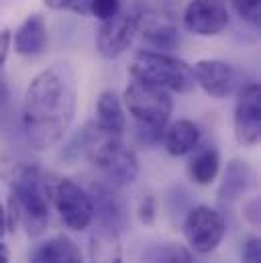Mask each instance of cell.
Listing matches in <instances>:
<instances>
[{
  "mask_svg": "<svg viewBox=\"0 0 261 263\" xmlns=\"http://www.w3.org/2000/svg\"><path fill=\"white\" fill-rule=\"evenodd\" d=\"M123 6V0H90V14L100 23L115 16Z\"/></svg>",
  "mask_w": 261,
  "mask_h": 263,
  "instance_id": "obj_25",
  "label": "cell"
},
{
  "mask_svg": "<svg viewBox=\"0 0 261 263\" xmlns=\"http://www.w3.org/2000/svg\"><path fill=\"white\" fill-rule=\"evenodd\" d=\"M78 108V80L67 62H55L41 69L23 98L21 123L29 145L37 151L62 143Z\"/></svg>",
  "mask_w": 261,
  "mask_h": 263,
  "instance_id": "obj_1",
  "label": "cell"
},
{
  "mask_svg": "<svg viewBox=\"0 0 261 263\" xmlns=\"http://www.w3.org/2000/svg\"><path fill=\"white\" fill-rule=\"evenodd\" d=\"M137 214H139V220L143 224H153L157 218V200L153 196H145L139 204Z\"/></svg>",
  "mask_w": 261,
  "mask_h": 263,
  "instance_id": "obj_27",
  "label": "cell"
},
{
  "mask_svg": "<svg viewBox=\"0 0 261 263\" xmlns=\"http://www.w3.org/2000/svg\"><path fill=\"white\" fill-rule=\"evenodd\" d=\"M123 104L139 127H149L157 131H165L174 112V98L167 90L139 80H133L125 88Z\"/></svg>",
  "mask_w": 261,
  "mask_h": 263,
  "instance_id": "obj_6",
  "label": "cell"
},
{
  "mask_svg": "<svg viewBox=\"0 0 261 263\" xmlns=\"http://www.w3.org/2000/svg\"><path fill=\"white\" fill-rule=\"evenodd\" d=\"M10 45H12V35L8 29H2L0 31V71H2V66L8 58V51H10Z\"/></svg>",
  "mask_w": 261,
  "mask_h": 263,
  "instance_id": "obj_30",
  "label": "cell"
},
{
  "mask_svg": "<svg viewBox=\"0 0 261 263\" xmlns=\"http://www.w3.org/2000/svg\"><path fill=\"white\" fill-rule=\"evenodd\" d=\"M102 133L104 131L96 125V121L86 123L82 129H78V131L67 139V143H65L64 149H62V159L67 161V163H73L80 157H88L90 149L96 145V141L100 139Z\"/></svg>",
  "mask_w": 261,
  "mask_h": 263,
  "instance_id": "obj_21",
  "label": "cell"
},
{
  "mask_svg": "<svg viewBox=\"0 0 261 263\" xmlns=\"http://www.w3.org/2000/svg\"><path fill=\"white\" fill-rule=\"evenodd\" d=\"M88 255L90 263H123L121 233L96 222L88 241Z\"/></svg>",
  "mask_w": 261,
  "mask_h": 263,
  "instance_id": "obj_17",
  "label": "cell"
},
{
  "mask_svg": "<svg viewBox=\"0 0 261 263\" xmlns=\"http://www.w3.org/2000/svg\"><path fill=\"white\" fill-rule=\"evenodd\" d=\"M139 31L143 35V41L149 47H153V51H165L167 53L180 45L178 27L170 16L145 14Z\"/></svg>",
  "mask_w": 261,
  "mask_h": 263,
  "instance_id": "obj_15",
  "label": "cell"
},
{
  "mask_svg": "<svg viewBox=\"0 0 261 263\" xmlns=\"http://www.w3.org/2000/svg\"><path fill=\"white\" fill-rule=\"evenodd\" d=\"M51 200L60 218L71 231H86L94 222V204L86 188L69 178H58L51 186Z\"/></svg>",
  "mask_w": 261,
  "mask_h": 263,
  "instance_id": "obj_8",
  "label": "cell"
},
{
  "mask_svg": "<svg viewBox=\"0 0 261 263\" xmlns=\"http://www.w3.org/2000/svg\"><path fill=\"white\" fill-rule=\"evenodd\" d=\"M88 194L92 198L94 220L98 224H106L119 233L129 229V204H127L125 196L119 192V188H115L102 180H96L90 184Z\"/></svg>",
  "mask_w": 261,
  "mask_h": 263,
  "instance_id": "obj_12",
  "label": "cell"
},
{
  "mask_svg": "<svg viewBox=\"0 0 261 263\" xmlns=\"http://www.w3.org/2000/svg\"><path fill=\"white\" fill-rule=\"evenodd\" d=\"M29 263H84V257L73 239L67 235H53L31 251Z\"/></svg>",
  "mask_w": 261,
  "mask_h": 263,
  "instance_id": "obj_16",
  "label": "cell"
},
{
  "mask_svg": "<svg viewBox=\"0 0 261 263\" xmlns=\"http://www.w3.org/2000/svg\"><path fill=\"white\" fill-rule=\"evenodd\" d=\"M43 4L60 12H73L80 16L90 14V0H43Z\"/></svg>",
  "mask_w": 261,
  "mask_h": 263,
  "instance_id": "obj_23",
  "label": "cell"
},
{
  "mask_svg": "<svg viewBox=\"0 0 261 263\" xmlns=\"http://www.w3.org/2000/svg\"><path fill=\"white\" fill-rule=\"evenodd\" d=\"M49 35H47V23L41 12L27 14L25 21L16 27L12 35V45L18 55L25 58H35L41 55L47 49Z\"/></svg>",
  "mask_w": 261,
  "mask_h": 263,
  "instance_id": "obj_13",
  "label": "cell"
},
{
  "mask_svg": "<svg viewBox=\"0 0 261 263\" xmlns=\"http://www.w3.org/2000/svg\"><path fill=\"white\" fill-rule=\"evenodd\" d=\"M231 21L227 0H190L184 8V29L198 37L220 35Z\"/></svg>",
  "mask_w": 261,
  "mask_h": 263,
  "instance_id": "obj_11",
  "label": "cell"
},
{
  "mask_svg": "<svg viewBox=\"0 0 261 263\" xmlns=\"http://www.w3.org/2000/svg\"><path fill=\"white\" fill-rule=\"evenodd\" d=\"M8 210L6 224L8 231L21 222L29 237H39L45 233L49 224V202H51V186L49 178L35 163H14L8 174Z\"/></svg>",
  "mask_w": 261,
  "mask_h": 263,
  "instance_id": "obj_2",
  "label": "cell"
},
{
  "mask_svg": "<svg viewBox=\"0 0 261 263\" xmlns=\"http://www.w3.org/2000/svg\"><path fill=\"white\" fill-rule=\"evenodd\" d=\"M86 159L102 174V182L119 190L130 186L139 176V159L135 151L121 141V135L104 131Z\"/></svg>",
  "mask_w": 261,
  "mask_h": 263,
  "instance_id": "obj_4",
  "label": "cell"
},
{
  "mask_svg": "<svg viewBox=\"0 0 261 263\" xmlns=\"http://www.w3.org/2000/svg\"><path fill=\"white\" fill-rule=\"evenodd\" d=\"M8 110H10V88L6 78L0 73V123L6 119Z\"/></svg>",
  "mask_w": 261,
  "mask_h": 263,
  "instance_id": "obj_29",
  "label": "cell"
},
{
  "mask_svg": "<svg viewBox=\"0 0 261 263\" xmlns=\"http://www.w3.org/2000/svg\"><path fill=\"white\" fill-rule=\"evenodd\" d=\"M241 261L261 263V241L259 237H247L241 247Z\"/></svg>",
  "mask_w": 261,
  "mask_h": 263,
  "instance_id": "obj_26",
  "label": "cell"
},
{
  "mask_svg": "<svg viewBox=\"0 0 261 263\" xmlns=\"http://www.w3.org/2000/svg\"><path fill=\"white\" fill-rule=\"evenodd\" d=\"M220 172V153L214 145L196 147L188 161V176L198 186H210Z\"/></svg>",
  "mask_w": 261,
  "mask_h": 263,
  "instance_id": "obj_20",
  "label": "cell"
},
{
  "mask_svg": "<svg viewBox=\"0 0 261 263\" xmlns=\"http://www.w3.org/2000/svg\"><path fill=\"white\" fill-rule=\"evenodd\" d=\"M233 127L235 139L243 147H255L261 139V90L259 84L251 80L237 94Z\"/></svg>",
  "mask_w": 261,
  "mask_h": 263,
  "instance_id": "obj_10",
  "label": "cell"
},
{
  "mask_svg": "<svg viewBox=\"0 0 261 263\" xmlns=\"http://www.w3.org/2000/svg\"><path fill=\"white\" fill-rule=\"evenodd\" d=\"M129 73L133 80L157 86L167 92L190 94L196 90L192 66L165 51H137L129 64Z\"/></svg>",
  "mask_w": 261,
  "mask_h": 263,
  "instance_id": "obj_3",
  "label": "cell"
},
{
  "mask_svg": "<svg viewBox=\"0 0 261 263\" xmlns=\"http://www.w3.org/2000/svg\"><path fill=\"white\" fill-rule=\"evenodd\" d=\"M96 125L102 131L123 137L125 127H127V119H125V110H123V100L115 90L100 92V96L96 100Z\"/></svg>",
  "mask_w": 261,
  "mask_h": 263,
  "instance_id": "obj_19",
  "label": "cell"
},
{
  "mask_svg": "<svg viewBox=\"0 0 261 263\" xmlns=\"http://www.w3.org/2000/svg\"><path fill=\"white\" fill-rule=\"evenodd\" d=\"M10 261V251H8V247L0 241V263H8Z\"/></svg>",
  "mask_w": 261,
  "mask_h": 263,
  "instance_id": "obj_32",
  "label": "cell"
},
{
  "mask_svg": "<svg viewBox=\"0 0 261 263\" xmlns=\"http://www.w3.org/2000/svg\"><path fill=\"white\" fill-rule=\"evenodd\" d=\"M202 131L190 119H180L176 123H172L170 127H165L163 131V147L170 155L174 157H182L192 153L196 147L200 145Z\"/></svg>",
  "mask_w": 261,
  "mask_h": 263,
  "instance_id": "obj_18",
  "label": "cell"
},
{
  "mask_svg": "<svg viewBox=\"0 0 261 263\" xmlns=\"http://www.w3.org/2000/svg\"><path fill=\"white\" fill-rule=\"evenodd\" d=\"M255 172L243 159H231L222 174L218 186V202L222 206H231L255 188Z\"/></svg>",
  "mask_w": 261,
  "mask_h": 263,
  "instance_id": "obj_14",
  "label": "cell"
},
{
  "mask_svg": "<svg viewBox=\"0 0 261 263\" xmlns=\"http://www.w3.org/2000/svg\"><path fill=\"white\" fill-rule=\"evenodd\" d=\"M182 231L190 251L208 255L222 243L227 235V220L216 208L200 204L188 210Z\"/></svg>",
  "mask_w": 261,
  "mask_h": 263,
  "instance_id": "obj_7",
  "label": "cell"
},
{
  "mask_svg": "<svg viewBox=\"0 0 261 263\" xmlns=\"http://www.w3.org/2000/svg\"><path fill=\"white\" fill-rule=\"evenodd\" d=\"M231 2L243 21H247L249 25H259L261 0H231Z\"/></svg>",
  "mask_w": 261,
  "mask_h": 263,
  "instance_id": "obj_24",
  "label": "cell"
},
{
  "mask_svg": "<svg viewBox=\"0 0 261 263\" xmlns=\"http://www.w3.org/2000/svg\"><path fill=\"white\" fill-rule=\"evenodd\" d=\"M6 231H8V224H6V208H4L2 202H0V241H2V237L6 235Z\"/></svg>",
  "mask_w": 261,
  "mask_h": 263,
  "instance_id": "obj_31",
  "label": "cell"
},
{
  "mask_svg": "<svg viewBox=\"0 0 261 263\" xmlns=\"http://www.w3.org/2000/svg\"><path fill=\"white\" fill-rule=\"evenodd\" d=\"M192 71L196 86L216 100L235 96L245 84L251 82V78L241 67L222 60H200L194 64Z\"/></svg>",
  "mask_w": 261,
  "mask_h": 263,
  "instance_id": "obj_9",
  "label": "cell"
},
{
  "mask_svg": "<svg viewBox=\"0 0 261 263\" xmlns=\"http://www.w3.org/2000/svg\"><path fill=\"white\" fill-rule=\"evenodd\" d=\"M147 14L145 0H123L121 10L102 21L96 33V49L104 60H117L121 58L129 45L133 43L135 35L141 29L143 16Z\"/></svg>",
  "mask_w": 261,
  "mask_h": 263,
  "instance_id": "obj_5",
  "label": "cell"
},
{
  "mask_svg": "<svg viewBox=\"0 0 261 263\" xmlns=\"http://www.w3.org/2000/svg\"><path fill=\"white\" fill-rule=\"evenodd\" d=\"M259 210H261L259 198H251V200H247V202L243 204V218H245L249 224L257 227V224H259V218H261Z\"/></svg>",
  "mask_w": 261,
  "mask_h": 263,
  "instance_id": "obj_28",
  "label": "cell"
},
{
  "mask_svg": "<svg viewBox=\"0 0 261 263\" xmlns=\"http://www.w3.org/2000/svg\"><path fill=\"white\" fill-rule=\"evenodd\" d=\"M143 263H194V255L190 247L182 243L163 241V243H153L145 249Z\"/></svg>",
  "mask_w": 261,
  "mask_h": 263,
  "instance_id": "obj_22",
  "label": "cell"
}]
</instances>
